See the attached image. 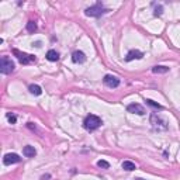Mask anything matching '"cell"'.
I'll list each match as a JSON object with an SVG mask.
<instances>
[{
	"label": "cell",
	"instance_id": "cell-8",
	"mask_svg": "<svg viewBox=\"0 0 180 180\" xmlns=\"http://www.w3.org/2000/svg\"><path fill=\"white\" fill-rule=\"evenodd\" d=\"M21 162V158L17 154H6L4 158H3V163L4 165H13V163H20Z\"/></svg>",
	"mask_w": 180,
	"mask_h": 180
},
{
	"label": "cell",
	"instance_id": "cell-15",
	"mask_svg": "<svg viewBox=\"0 0 180 180\" xmlns=\"http://www.w3.org/2000/svg\"><path fill=\"white\" fill-rule=\"evenodd\" d=\"M28 89H30V92H31L32 94H35V96H40L41 93H42V89H41L38 85H31Z\"/></svg>",
	"mask_w": 180,
	"mask_h": 180
},
{
	"label": "cell",
	"instance_id": "cell-4",
	"mask_svg": "<svg viewBox=\"0 0 180 180\" xmlns=\"http://www.w3.org/2000/svg\"><path fill=\"white\" fill-rule=\"evenodd\" d=\"M104 13H107V10L101 4H94V6H92V7L86 8V11H85V14L87 17H100V16H103Z\"/></svg>",
	"mask_w": 180,
	"mask_h": 180
},
{
	"label": "cell",
	"instance_id": "cell-17",
	"mask_svg": "<svg viewBox=\"0 0 180 180\" xmlns=\"http://www.w3.org/2000/svg\"><path fill=\"white\" fill-rule=\"evenodd\" d=\"M97 166L101 167V169H109V167H110V163H109L107 160H103V159H101V160L97 162Z\"/></svg>",
	"mask_w": 180,
	"mask_h": 180
},
{
	"label": "cell",
	"instance_id": "cell-6",
	"mask_svg": "<svg viewBox=\"0 0 180 180\" xmlns=\"http://www.w3.org/2000/svg\"><path fill=\"white\" fill-rule=\"evenodd\" d=\"M103 82H104V85L107 86V87H118L120 86V79L117 76H113V75H106L104 76V79H103Z\"/></svg>",
	"mask_w": 180,
	"mask_h": 180
},
{
	"label": "cell",
	"instance_id": "cell-22",
	"mask_svg": "<svg viewBox=\"0 0 180 180\" xmlns=\"http://www.w3.org/2000/svg\"><path fill=\"white\" fill-rule=\"evenodd\" d=\"M34 45H35V47H37V48H40V47H41V42H40V41H37V42H35Z\"/></svg>",
	"mask_w": 180,
	"mask_h": 180
},
{
	"label": "cell",
	"instance_id": "cell-13",
	"mask_svg": "<svg viewBox=\"0 0 180 180\" xmlns=\"http://www.w3.org/2000/svg\"><path fill=\"white\" fill-rule=\"evenodd\" d=\"M121 166H122V169L127 170V172H132V170L137 169V167H135V163L134 162H131V160H124Z\"/></svg>",
	"mask_w": 180,
	"mask_h": 180
},
{
	"label": "cell",
	"instance_id": "cell-7",
	"mask_svg": "<svg viewBox=\"0 0 180 180\" xmlns=\"http://www.w3.org/2000/svg\"><path fill=\"white\" fill-rule=\"evenodd\" d=\"M127 111L132 113V114H138V115H143V114H145V109L138 103H131L127 106Z\"/></svg>",
	"mask_w": 180,
	"mask_h": 180
},
{
	"label": "cell",
	"instance_id": "cell-20",
	"mask_svg": "<svg viewBox=\"0 0 180 180\" xmlns=\"http://www.w3.org/2000/svg\"><path fill=\"white\" fill-rule=\"evenodd\" d=\"M162 10H163V7H162V6H158V7L156 8H155V11H154V14H155V16H160V14H162Z\"/></svg>",
	"mask_w": 180,
	"mask_h": 180
},
{
	"label": "cell",
	"instance_id": "cell-1",
	"mask_svg": "<svg viewBox=\"0 0 180 180\" xmlns=\"http://www.w3.org/2000/svg\"><path fill=\"white\" fill-rule=\"evenodd\" d=\"M101 125V118L97 115H94V114H90L85 118V121H83V127L86 128L87 131H96L98 127Z\"/></svg>",
	"mask_w": 180,
	"mask_h": 180
},
{
	"label": "cell",
	"instance_id": "cell-2",
	"mask_svg": "<svg viewBox=\"0 0 180 180\" xmlns=\"http://www.w3.org/2000/svg\"><path fill=\"white\" fill-rule=\"evenodd\" d=\"M151 124H152V128L156 131H165L167 130V122L165 118H162L159 114L154 113L151 114Z\"/></svg>",
	"mask_w": 180,
	"mask_h": 180
},
{
	"label": "cell",
	"instance_id": "cell-18",
	"mask_svg": "<svg viewBox=\"0 0 180 180\" xmlns=\"http://www.w3.org/2000/svg\"><path fill=\"white\" fill-rule=\"evenodd\" d=\"M146 104H149V106L155 107V109H158V110H160V109H162V106H160V104L155 103V101H154V100H149V98H148V100H146Z\"/></svg>",
	"mask_w": 180,
	"mask_h": 180
},
{
	"label": "cell",
	"instance_id": "cell-11",
	"mask_svg": "<svg viewBox=\"0 0 180 180\" xmlns=\"http://www.w3.org/2000/svg\"><path fill=\"white\" fill-rule=\"evenodd\" d=\"M23 154H24V156H25V158H34L35 155H37V151H35L34 146L27 145V146H24Z\"/></svg>",
	"mask_w": 180,
	"mask_h": 180
},
{
	"label": "cell",
	"instance_id": "cell-16",
	"mask_svg": "<svg viewBox=\"0 0 180 180\" xmlns=\"http://www.w3.org/2000/svg\"><path fill=\"white\" fill-rule=\"evenodd\" d=\"M27 31H28V32H35V31H37V23L32 21V20L27 23Z\"/></svg>",
	"mask_w": 180,
	"mask_h": 180
},
{
	"label": "cell",
	"instance_id": "cell-23",
	"mask_svg": "<svg viewBox=\"0 0 180 180\" xmlns=\"http://www.w3.org/2000/svg\"><path fill=\"white\" fill-rule=\"evenodd\" d=\"M134 180H145V179H141V177H138V179H134Z\"/></svg>",
	"mask_w": 180,
	"mask_h": 180
},
{
	"label": "cell",
	"instance_id": "cell-10",
	"mask_svg": "<svg viewBox=\"0 0 180 180\" xmlns=\"http://www.w3.org/2000/svg\"><path fill=\"white\" fill-rule=\"evenodd\" d=\"M72 61H73L75 64H83V62L86 61V55L82 51H75V52L72 53Z\"/></svg>",
	"mask_w": 180,
	"mask_h": 180
},
{
	"label": "cell",
	"instance_id": "cell-9",
	"mask_svg": "<svg viewBox=\"0 0 180 180\" xmlns=\"http://www.w3.org/2000/svg\"><path fill=\"white\" fill-rule=\"evenodd\" d=\"M142 56H143V53L141 52V51L132 49V51H130V52L127 53V56H125V61L131 62V61H134V59H142Z\"/></svg>",
	"mask_w": 180,
	"mask_h": 180
},
{
	"label": "cell",
	"instance_id": "cell-21",
	"mask_svg": "<svg viewBox=\"0 0 180 180\" xmlns=\"http://www.w3.org/2000/svg\"><path fill=\"white\" fill-rule=\"evenodd\" d=\"M51 179V175H44L42 177H41V180H49Z\"/></svg>",
	"mask_w": 180,
	"mask_h": 180
},
{
	"label": "cell",
	"instance_id": "cell-5",
	"mask_svg": "<svg viewBox=\"0 0 180 180\" xmlns=\"http://www.w3.org/2000/svg\"><path fill=\"white\" fill-rule=\"evenodd\" d=\"M13 53L17 56V59H19V61H20V64H23V65L32 64V62L35 61V56H34V55H30V53L20 52L19 49H13Z\"/></svg>",
	"mask_w": 180,
	"mask_h": 180
},
{
	"label": "cell",
	"instance_id": "cell-19",
	"mask_svg": "<svg viewBox=\"0 0 180 180\" xmlns=\"http://www.w3.org/2000/svg\"><path fill=\"white\" fill-rule=\"evenodd\" d=\"M7 118H8V122H10V124H16V122H17V117L14 115V114L8 113L7 114Z\"/></svg>",
	"mask_w": 180,
	"mask_h": 180
},
{
	"label": "cell",
	"instance_id": "cell-3",
	"mask_svg": "<svg viewBox=\"0 0 180 180\" xmlns=\"http://www.w3.org/2000/svg\"><path fill=\"white\" fill-rule=\"evenodd\" d=\"M14 70V64L8 56H2L0 59V72L3 75H8Z\"/></svg>",
	"mask_w": 180,
	"mask_h": 180
},
{
	"label": "cell",
	"instance_id": "cell-12",
	"mask_svg": "<svg viewBox=\"0 0 180 180\" xmlns=\"http://www.w3.org/2000/svg\"><path fill=\"white\" fill-rule=\"evenodd\" d=\"M47 59L48 61H51V62H56L59 59V53L56 52L55 49H49L47 52Z\"/></svg>",
	"mask_w": 180,
	"mask_h": 180
},
{
	"label": "cell",
	"instance_id": "cell-14",
	"mask_svg": "<svg viewBox=\"0 0 180 180\" xmlns=\"http://www.w3.org/2000/svg\"><path fill=\"white\" fill-rule=\"evenodd\" d=\"M152 72L154 73H167L169 72V68L167 66H163V65H156V66H154L152 68Z\"/></svg>",
	"mask_w": 180,
	"mask_h": 180
}]
</instances>
